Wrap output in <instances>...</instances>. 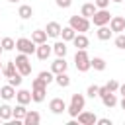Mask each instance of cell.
<instances>
[{
	"label": "cell",
	"instance_id": "d6986e66",
	"mask_svg": "<svg viewBox=\"0 0 125 125\" xmlns=\"http://www.w3.org/2000/svg\"><path fill=\"white\" fill-rule=\"evenodd\" d=\"M96 12H98V6H96L94 2H86V4H82V8H80V14H82L84 18H92Z\"/></svg>",
	"mask_w": 125,
	"mask_h": 125
},
{
	"label": "cell",
	"instance_id": "ba28073f",
	"mask_svg": "<svg viewBox=\"0 0 125 125\" xmlns=\"http://www.w3.org/2000/svg\"><path fill=\"white\" fill-rule=\"evenodd\" d=\"M66 102L62 100V98H53L51 102H49V109H51V113H55V115H61V113H64L66 111Z\"/></svg>",
	"mask_w": 125,
	"mask_h": 125
},
{
	"label": "cell",
	"instance_id": "7c38bea8",
	"mask_svg": "<svg viewBox=\"0 0 125 125\" xmlns=\"http://www.w3.org/2000/svg\"><path fill=\"white\" fill-rule=\"evenodd\" d=\"M66 68H68V62L64 61V57H57V59L51 62V70H53L55 74H59V72H66Z\"/></svg>",
	"mask_w": 125,
	"mask_h": 125
},
{
	"label": "cell",
	"instance_id": "30bf717a",
	"mask_svg": "<svg viewBox=\"0 0 125 125\" xmlns=\"http://www.w3.org/2000/svg\"><path fill=\"white\" fill-rule=\"evenodd\" d=\"M109 27H111L113 33H123V31H125V18H123V16H111Z\"/></svg>",
	"mask_w": 125,
	"mask_h": 125
},
{
	"label": "cell",
	"instance_id": "60d3db41",
	"mask_svg": "<svg viewBox=\"0 0 125 125\" xmlns=\"http://www.w3.org/2000/svg\"><path fill=\"white\" fill-rule=\"evenodd\" d=\"M119 104H121V109H125V96L121 98V102H119Z\"/></svg>",
	"mask_w": 125,
	"mask_h": 125
},
{
	"label": "cell",
	"instance_id": "7a4b0ae2",
	"mask_svg": "<svg viewBox=\"0 0 125 125\" xmlns=\"http://www.w3.org/2000/svg\"><path fill=\"white\" fill-rule=\"evenodd\" d=\"M45 96H47V84L41 78H35L31 82V100L35 104H41L45 100Z\"/></svg>",
	"mask_w": 125,
	"mask_h": 125
},
{
	"label": "cell",
	"instance_id": "d6a6232c",
	"mask_svg": "<svg viewBox=\"0 0 125 125\" xmlns=\"http://www.w3.org/2000/svg\"><path fill=\"white\" fill-rule=\"evenodd\" d=\"M21 80H23V74L16 72L14 76H10V78H8V84H12V86H21Z\"/></svg>",
	"mask_w": 125,
	"mask_h": 125
},
{
	"label": "cell",
	"instance_id": "7dc6e473",
	"mask_svg": "<svg viewBox=\"0 0 125 125\" xmlns=\"http://www.w3.org/2000/svg\"><path fill=\"white\" fill-rule=\"evenodd\" d=\"M0 14H2V8H0Z\"/></svg>",
	"mask_w": 125,
	"mask_h": 125
},
{
	"label": "cell",
	"instance_id": "9c48e42d",
	"mask_svg": "<svg viewBox=\"0 0 125 125\" xmlns=\"http://www.w3.org/2000/svg\"><path fill=\"white\" fill-rule=\"evenodd\" d=\"M51 53H53V45H49L47 41L41 43V45H37V49H35V55H37L39 61H47L51 57Z\"/></svg>",
	"mask_w": 125,
	"mask_h": 125
},
{
	"label": "cell",
	"instance_id": "8d00e7d4",
	"mask_svg": "<svg viewBox=\"0 0 125 125\" xmlns=\"http://www.w3.org/2000/svg\"><path fill=\"white\" fill-rule=\"evenodd\" d=\"M55 4H57L59 8H70L72 0H55Z\"/></svg>",
	"mask_w": 125,
	"mask_h": 125
},
{
	"label": "cell",
	"instance_id": "4316f807",
	"mask_svg": "<svg viewBox=\"0 0 125 125\" xmlns=\"http://www.w3.org/2000/svg\"><path fill=\"white\" fill-rule=\"evenodd\" d=\"M74 35H76V31H74L70 25H66V27H62V29H61V37H62V41H66V43H68V41H72V39H74Z\"/></svg>",
	"mask_w": 125,
	"mask_h": 125
},
{
	"label": "cell",
	"instance_id": "e575fe53",
	"mask_svg": "<svg viewBox=\"0 0 125 125\" xmlns=\"http://www.w3.org/2000/svg\"><path fill=\"white\" fill-rule=\"evenodd\" d=\"M107 88H109L111 92H119V82L111 78V80H107Z\"/></svg>",
	"mask_w": 125,
	"mask_h": 125
},
{
	"label": "cell",
	"instance_id": "484cf974",
	"mask_svg": "<svg viewBox=\"0 0 125 125\" xmlns=\"http://www.w3.org/2000/svg\"><path fill=\"white\" fill-rule=\"evenodd\" d=\"M12 109H14L12 105H8V104H2V105H0V117H2L4 121H10V119L14 117Z\"/></svg>",
	"mask_w": 125,
	"mask_h": 125
},
{
	"label": "cell",
	"instance_id": "d590c367",
	"mask_svg": "<svg viewBox=\"0 0 125 125\" xmlns=\"http://www.w3.org/2000/svg\"><path fill=\"white\" fill-rule=\"evenodd\" d=\"M94 4H96L100 10H104V8H109V0H94Z\"/></svg>",
	"mask_w": 125,
	"mask_h": 125
},
{
	"label": "cell",
	"instance_id": "603a6c76",
	"mask_svg": "<svg viewBox=\"0 0 125 125\" xmlns=\"http://www.w3.org/2000/svg\"><path fill=\"white\" fill-rule=\"evenodd\" d=\"M18 16H20L21 20H29V18L33 16V8H31L29 4H21V6L18 8Z\"/></svg>",
	"mask_w": 125,
	"mask_h": 125
},
{
	"label": "cell",
	"instance_id": "277c9868",
	"mask_svg": "<svg viewBox=\"0 0 125 125\" xmlns=\"http://www.w3.org/2000/svg\"><path fill=\"white\" fill-rule=\"evenodd\" d=\"M68 25H70L76 33H86V31L90 29V18H84L82 14H80V16H70Z\"/></svg>",
	"mask_w": 125,
	"mask_h": 125
},
{
	"label": "cell",
	"instance_id": "7402d4cb",
	"mask_svg": "<svg viewBox=\"0 0 125 125\" xmlns=\"http://www.w3.org/2000/svg\"><path fill=\"white\" fill-rule=\"evenodd\" d=\"M16 72H20V70H18V66H16V62H14V61H8V62H6L4 66H2V74H4L6 78L14 76Z\"/></svg>",
	"mask_w": 125,
	"mask_h": 125
},
{
	"label": "cell",
	"instance_id": "ffe728a7",
	"mask_svg": "<svg viewBox=\"0 0 125 125\" xmlns=\"http://www.w3.org/2000/svg\"><path fill=\"white\" fill-rule=\"evenodd\" d=\"M47 31L45 29H35V31H31V39H33V43L35 45H41V43H45L47 41Z\"/></svg>",
	"mask_w": 125,
	"mask_h": 125
},
{
	"label": "cell",
	"instance_id": "f546056e",
	"mask_svg": "<svg viewBox=\"0 0 125 125\" xmlns=\"http://www.w3.org/2000/svg\"><path fill=\"white\" fill-rule=\"evenodd\" d=\"M12 113H14V119H20V121H23V117H25L27 109H25V105H23V104H18V105L12 109Z\"/></svg>",
	"mask_w": 125,
	"mask_h": 125
},
{
	"label": "cell",
	"instance_id": "4dcf8cb0",
	"mask_svg": "<svg viewBox=\"0 0 125 125\" xmlns=\"http://www.w3.org/2000/svg\"><path fill=\"white\" fill-rule=\"evenodd\" d=\"M0 43H2L4 51H12V49H16V41H14L12 37H2V39H0Z\"/></svg>",
	"mask_w": 125,
	"mask_h": 125
},
{
	"label": "cell",
	"instance_id": "4fadbf2b",
	"mask_svg": "<svg viewBox=\"0 0 125 125\" xmlns=\"http://www.w3.org/2000/svg\"><path fill=\"white\" fill-rule=\"evenodd\" d=\"M0 98H2L4 102H10V100H14V98H16V86H12V84H6V86H2V88H0Z\"/></svg>",
	"mask_w": 125,
	"mask_h": 125
},
{
	"label": "cell",
	"instance_id": "ee69618b",
	"mask_svg": "<svg viewBox=\"0 0 125 125\" xmlns=\"http://www.w3.org/2000/svg\"><path fill=\"white\" fill-rule=\"evenodd\" d=\"M111 2H117V4H119V2H123V0H111Z\"/></svg>",
	"mask_w": 125,
	"mask_h": 125
},
{
	"label": "cell",
	"instance_id": "836d02e7",
	"mask_svg": "<svg viewBox=\"0 0 125 125\" xmlns=\"http://www.w3.org/2000/svg\"><path fill=\"white\" fill-rule=\"evenodd\" d=\"M113 43H115L117 49H125V31H123V33H117V37H115Z\"/></svg>",
	"mask_w": 125,
	"mask_h": 125
},
{
	"label": "cell",
	"instance_id": "7bdbcfd3",
	"mask_svg": "<svg viewBox=\"0 0 125 125\" xmlns=\"http://www.w3.org/2000/svg\"><path fill=\"white\" fill-rule=\"evenodd\" d=\"M2 53H4V47H2V43H0V55H2Z\"/></svg>",
	"mask_w": 125,
	"mask_h": 125
},
{
	"label": "cell",
	"instance_id": "b9f144b4",
	"mask_svg": "<svg viewBox=\"0 0 125 125\" xmlns=\"http://www.w3.org/2000/svg\"><path fill=\"white\" fill-rule=\"evenodd\" d=\"M8 2H12V4H18V2H20V0H8Z\"/></svg>",
	"mask_w": 125,
	"mask_h": 125
},
{
	"label": "cell",
	"instance_id": "6da1fadb",
	"mask_svg": "<svg viewBox=\"0 0 125 125\" xmlns=\"http://www.w3.org/2000/svg\"><path fill=\"white\" fill-rule=\"evenodd\" d=\"M74 66H76L78 72H88V70L92 68V64H90V55H88L86 49H76V53H74Z\"/></svg>",
	"mask_w": 125,
	"mask_h": 125
},
{
	"label": "cell",
	"instance_id": "cb8c5ba5",
	"mask_svg": "<svg viewBox=\"0 0 125 125\" xmlns=\"http://www.w3.org/2000/svg\"><path fill=\"white\" fill-rule=\"evenodd\" d=\"M66 51H68L66 41H57V43L53 45V53H55L57 57H64V55H66Z\"/></svg>",
	"mask_w": 125,
	"mask_h": 125
},
{
	"label": "cell",
	"instance_id": "44dd1931",
	"mask_svg": "<svg viewBox=\"0 0 125 125\" xmlns=\"http://www.w3.org/2000/svg\"><path fill=\"white\" fill-rule=\"evenodd\" d=\"M55 82H57L59 88H68L70 86V76L66 72H59V74H55Z\"/></svg>",
	"mask_w": 125,
	"mask_h": 125
},
{
	"label": "cell",
	"instance_id": "bcb514c9",
	"mask_svg": "<svg viewBox=\"0 0 125 125\" xmlns=\"http://www.w3.org/2000/svg\"><path fill=\"white\" fill-rule=\"evenodd\" d=\"M2 121H4V119H2V117H0V123H2Z\"/></svg>",
	"mask_w": 125,
	"mask_h": 125
},
{
	"label": "cell",
	"instance_id": "3957f363",
	"mask_svg": "<svg viewBox=\"0 0 125 125\" xmlns=\"http://www.w3.org/2000/svg\"><path fill=\"white\" fill-rule=\"evenodd\" d=\"M84 105H86V98H84L82 94H72L70 104H68V107H66V113H68L70 117H78V113L84 109Z\"/></svg>",
	"mask_w": 125,
	"mask_h": 125
},
{
	"label": "cell",
	"instance_id": "52a82bcc",
	"mask_svg": "<svg viewBox=\"0 0 125 125\" xmlns=\"http://www.w3.org/2000/svg\"><path fill=\"white\" fill-rule=\"evenodd\" d=\"M90 20L94 21V25H96V27H100V25H107V23H109V20H111V14H109V10H107V8H104V10H100V8H98V12H96Z\"/></svg>",
	"mask_w": 125,
	"mask_h": 125
},
{
	"label": "cell",
	"instance_id": "f1b7e54d",
	"mask_svg": "<svg viewBox=\"0 0 125 125\" xmlns=\"http://www.w3.org/2000/svg\"><path fill=\"white\" fill-rule=\"evenodd\" d=\"M37 78H41V80L49 86L51 82H55V72H53V70H41V72L37 74Z\"/></svg>",
	"mask_w": 125,
	"mask_h": 125
},
{
	"label": "cell",
	"instance_id": "83f0119b",
	"mask_svg": "<svg viewBox=\"0 0 125 125\" xmlns=\"http://www.w3.org/2000/svg\"><path fill=\"white\" fill-rule=\"evenodd\" d=\"M90 64H92V68H94V70H100V72H102V70H105V66H107V64H105V61H104L102 57H94V59H90Z\"/></svg>",
	"mask_w": 125,
	"mask_h": 125
},
{
	"label": "cell",
	"instance_id": "d4e9b609",
	"mask_svg": "<svg viewBox=\"0 0 125 125\" xmlns=\"http://www.w3.org/2000/svg\"><path fill=\"white\" fill-rule=\"evenodd\" d=\"M102 102H104V105H105V107H115V105H117V96H115V92L105 94V96L102 98Z\"/></svg>",
	"mask_w": 125,
	"mask_h": 125
},
{
	"label": "cell",
	"instance_id": "5b68a950",
	"mask_svg": "<svg viewBox=\"0 0 125 125\" xmlns=\"http://www.w3.org/2000/svg\"><path fill=\"white\" fill-rule=\"evenodd\" d=\"M14 62H16V66H18L20 74H23V76H29V74H31V62H29V55L20 53V55L14 59Z\"/></svg>",
	"mask_w": 125,
	"mask_h": 125
},
{
	"label": "cell",
	"instance_id": "5bb4252c",
	"mask_svg": "<svg viewBox=\"0 0 125 125\" xmlns=\"http://www.w3.org/2000/svg\"><path fill=\"white\" fill-rule=\"evenodd\" d=\"M61 23L59 21H49L47 23V27H45V31H47V35L49 37H53V39H57V37H61Z\"/></svg>",
	"mask_w": 125,
	"mask_h": 125
},
{
	"label": "cell",
	"instance_id": "9a60e30c",
	"mask_svg": "<svg viewBox=\"0 0 125 125\" xmlns=\"http://www.w3.org/2000/svg\"><path fill=\"white\" fill-rule=\"evenodd\" d=\"M39 121H41L39 111H35V109H27V113H25V117H23V123H25V125H37Z\"/></svg>",
	"mask_w": 125,
	"mask_h": 125
},
{
	"label": "cell",
	"instance_id": "74e56055",
	"mask_svg": "<svg viewBox=\"0 0 125 125\" xmlns=\"http://www.w3.org/2000/svg\"><path fill=\"white\" fill-rule=\"evenodd\" d=\"M109 92H111V90L107 88V84H104V86H100V98H104V96H105V94H109Z\"/></svg>",
	"mask_w": 125,
	"mask_h": 125
},
{
	"label": "cell",
	"instance_id": "ac0fdd59",
	"mask_svg": "<svg viewBox=\"0 0 125 125\" xmlns=\"http://www.w3.org/2000/svg\"><path fill=\"white\" fill-rule=\"evenodd\" d=\"M16 102H18V104L27 105L29 102H33V100H31V92H29V90H23V88H21V90H18V92H16Z\"/></svg>",
	"mask_w": 125,
	"mask_h": 125
},
{
	"label": "cell",
	"instance_id": "2e32d148",
	"mask_svg": "<svg viewBox=\"0 0 125 125\" xmlns=\"http://www.w3.org/2000/svg\"><path fill=\"white\" fill-rule=\"evenodd\" d=\"M96 35H98V39H100V41H109V39H111V35H113V31H111V27H109V25H100V27H98V31H96Z\"/></svg>",
	"mask_w": 125,
	"mask_h": 125
},
{
	"label": "cell",
	"instance_id": "1f68e13d",
	"mask_svg": "<svg viewBox=\"0 0 125 125\" xmlns=\"http://www.w3.org/2000/svg\"><path fill=\"white\" fill-rule=\"evenodd\" d=\"M86 96L92 98V100H94V98H100V86H98V84H90L88 90H86Z\"/></svg>",
	"mask_w": 125,
	"mask_h": 125
},
{
	"label": "cell",
	"instance_id": "e0dca14e",
	"mask_svg": "<svg viewBox=\"0 0 125 125\" xmlns=\"http://www.w3.org/2000/svg\"><path fill=\"white\" fill-rule=\"evenodd\" d=\"M72 43H74V47H76V49H88V45H90V41H88L86 33H76V35H74V39H72Z\"/></svg>",
	"mask_w": 125,
	"mask_h": 125
},
{
	"label": "cell",
	"instance_id": "ab89813d",
	"mask_svg": "<svg viewBox=\"0 0 125 125\" xmlns=\"http://www.w3.org/2000/svg\"><path fill=\"white\" fill-rule=\"evenodd\" d=\"M119 94L125 96V84H119Z\"/></svg>",
	"mask_w": 125,
	"mask_h": 125
},
{
	"label": "cell",
	"instance_id": "8fae6325",
	"mask_svg": "<svg viewBox=\"0 0 125 125\" xmlns=\"http://www.w3.org/2000/svg\"><path fill=\"white\" fill-rule=\"evenodd\" d=\"M78 123L80 125H94V123H98V117H96V113H92V111H80L78 113Z\"/></svg>",
	"mask_w": 125,
	"mask_h": 125
},
{
	"label": "cell",
	"instance_id": "f35d334b",
	"mask_svg": "<svg viewBox=\"0 0 125 125\" xmlns=\"http://www.w3.org/2000/svg\"><path fill=\"white\" fill-rule=\"evenodd\" d=\"M98 123L100 125H111V119L109 117H102V119H98Z\"/></svg>",
	"mask_w": 125,
	"mask_h": 125
},
{
	"label": "cell",
	"instance_id": "f6af8a7d",
	"mask_svg": "<svg viewBox=\"0 0 125 125\" xmlns=\"http://www.w3.org/2000/svg\"><path fill=\"white\" fill-rule=\"evenodd\" d=\"M0 72H2V62H0Z\"/></svg>",
	"mask_w": 125,
	"mask_h": 125
},
{
	"label": "cell",
	"instance_id": "8992f818",
	"mask_svg": "<svg viewBox=\"0 0 125 125\" xmlns=\"http://www.w3.org/2000/svg\"><path fill=\"white\" fill-rule=\"evenodd\" d=\"M16 49H18L20 53H25V55H33V53H35V49H37V45L33 43V39H27V37H20V39L16 41Z\"/></svg>",
	"mask_w": 125,
	"mask_h": 125
}]
</instances>
